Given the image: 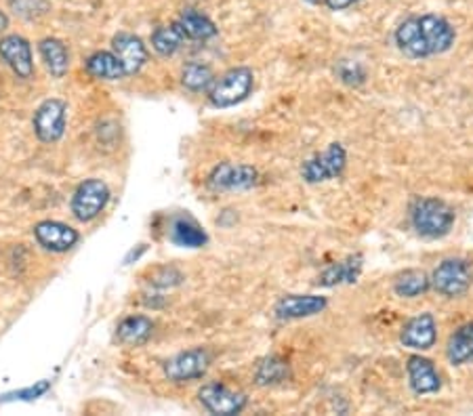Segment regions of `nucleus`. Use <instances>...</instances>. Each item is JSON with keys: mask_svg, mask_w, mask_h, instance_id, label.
Returning <instances> with one entry per match:
<instances>
[{"mask_svg": "<svg viewBox=\"0 0 473 416\" xmlns=\"http://www.w3.org/2000/svg\"><path fill=\"white\" fill-rule=\"evenodd\" d=\"M431 291L444 299H463L473 286V265L463 257L442 259L429 273Z\"/></svg>", "mask_w": 473, "mask_h": 416, "instance_id": "obj_4", "label": "nucleus"}, {"mask_svg": "<svg viewBox=\"0 0 473 416\" xmlns=\"http://www.w3.org/2000/svg\"><path fill=\"white\" fill-rule=\"evenodd\" d=\"M154 322L147 315H128L118 324L116 337L123 345L139 347L152 339Z\"/></svg>", "mask_w": 473, "mask_h": 416, "instance_id": "obj_21", "label": "nucleus"}, {"mask_svg": "<svg viewBox=\"0 0 473 416\" xmlns=\"http://www.w3.org/2000/svg\"><path fill=\"white\" fill-rule=\"evenodd\" d=\"M398 51L408 59H431L448 53L457 43V30L448 19L436 13L412 15L394 32Z\"/></svg>", "mask_w": 473, "mask_h": 416, "instance_id": "obj_1", "label": "nucleus"}, {"mask_svg": "<svg viewBox=\"0 0 473 416\" xmlns=\"http://www.w3.org/2000/svg\"><path fill=\"white\" fill-rule=\"evenodd\" d=\"M9 9L22 19H40L51 11L49 0H6Z\"/></svg>", "mask_w": 473, "mask_h": 416, "instance_id": "obj_29", "label": "nucleus"}, {"mask_svg": "<svg viewBox=\"0 0 473 416\" xmlns=\"http://www.w3.org/2000/svg\"><path fill=\"white\" fill-rule=\"evenodd\" d=\"M213 355L208 349L194 347L187 352H181L175 358L165 362V377L173 382H186L202 379L211 368Z\"/></svg>", "mask_w": 473, "mask_h": 416, "instance_id": "obj_8", "label": "nucleus"}, {"mask_svg": "<svg viewBox=\"0 0 473 416\" xmlns=\"http://www.w3.org/2000/svg\"><path fill=\"white\" fill-rule=\"evenodd\" d=\"M438 343V320L431 312L417 313L400 331V345L412 352H429Z\"/></svg>", "mask_w": 473, "mask_h": 416, "instance_id": "obj_11", "label": "nucleus"}, {"mask_svg": "<svg viewBox=\"0 0 473 416\" xmlns=\"http://www.w3.org/2000/svg\"><path fill=\"white\" fill-rule=\"evenodd\" d=\"M179 28L184 30L187 40H208L217 36V25H215L206 15H202L196 9H186L177 19Z\"/></svg>", "mask_w": 473, "mask_h": 416, "instance_id": "obj_23", "label": "nucleus"}, {"mask_svg": "<svg viewBox=\"0 0 473 416\" xmlns=\"http://www.w3.org/2000/svg\"><path fill=\"white\" fill-rule=\"evenodd\" d=\"M0 57L5 59L6 65H9L19 78H30L34 74L32 49L30 43L24 36L13 35L0 40Z\"/></svg>", "mask_w": 473, "mask_h": 416, "instance_id": "obj_17", "label": "nucleus"}, {"mask_svg": "<svg viewBox=\"0 0 473 416\" xmlns=\"http://www.w3.org/2000/svg\"><path fill=\"white\" fill-rule=\"evenodd\" d=\"M213 83H215V74L211 70V65H206V64L192 62L186 65L184 72H181V84H184L186 89L192 93L208 91Z\"/></svg>", "mask_w": 473, "mask_h": 416, "instance_id": "obj_27", "label": "nucleus"}, {"mask_svg": "<svg viewBox=\"0 0 473 416\" xmlns=\"http://www.w3.org/2000/svg\"><path fill=\"white\" fill-rule=\"evenodd\" d=\"M446 360L455 368L473 364V322H465L450 332L446 341Z\"/></svg>", "mask_w": 473, "mask_h": 416, "instance_id": "obj_18", "label": "nucleus"}, {"mask_svg": "<svg viewBox=\"0 0 473 416\" xmlns=\"http://www.w3.org/2000/svg\"><path fill=\"white\" fill-rule=\"evenodd\" d=\"M394 294L400 299H421L431 291V280L429 273L423 270H404L394 278Z\"/></svg>", "mask_w": 473, "mask_h": 416, "instance_id": "obj_20", "label": "nucleus"}, {"mask_svg": "<svg viewBox=\"0 0 473 416\" xmlns=\"http://www.w3.org/2000/svg\"><path fill=\"white\" fill-rule=\"evenodd\" d=\"M257 183H259V171L245 163H219L206 179V185L213 192H248Z\"/></svg>", "mask_w": 473, "mask_h": 416, "instance_id": "obj_6", "label": "nucleus"}, {"mask_svg": "<svg viewBox=\"0 0 473 416\" xmlns=\"http://www.w3.org/2000/svg\"><path fill=\"white\" fill-rule=\"evenodd\" d=\"M49 387H51L49 381H40V382H36V385H32V387H28V389H22V391H15V393L5 395V398L0 400V401H11V400H25V401H30V400H36V398H40V395H43V393L49 391Z\"/></svg>", "mask_w": 473, "mask_h": 416, "instance_id": "obj_31", "label": "nucleus"}, {"mask_svg": "<svg viewBox=\"0 0 473 416\" xmlns=\"http://www.w3.org/2000/svg\"><path fill=\"white\" fill-rule=\"evenodd\" d=\"M412 230L421 238L440 240L448 236L457 223V211L446 200L436 196H418L408 208Z\"/></svg>", "mask_w": 473, "mask_h": 416, "instance_id": "obj_2", "label": "nucleus"}, {"mask_svg": "<svg viewBox=\"0 0 473 416\" xmlns=\"http://www.w3.org/2000/svg\"><path fill=\"white\" fill-rule=\"evenodd\" d=\"M112 49L114 55L118 57V62L123 64L126 76L137 74L147 64V57H150L147 55V46L144 45V40L135 35H128V32H120L118 36H114Z\"/></svg>", "mask_w": 473, "mask_h": 416, "instance_id": "obj_15", "label": "nucleus"}, {"mask_svg": "<svg viewBox=\"0 0 473 416\" xmlns=\"http://www.w3.org/2000/svg\"><path fill=\"white\" fill-rule=\"evenodd\" d=\"M34 236L38 244L53 253H65L78 243V232L74 227L59 223V221H43L34 227Z\"/></svg>", "mask_w": 473, "mask_h": 416, "instance_id": "obj_16", "label": "nucleus"}, {"mask_svg": "<svg viewBox=\"0 0 473 416\" xmlns=\"http://www.w3.org/2000/svg\"><path fill=\"white\" fill-rule=\"evenodd\" d=\"M407 377L410 391L423 398V395H434L442 389V374L434 362L421 353L410 355L407 360Z\"/></svg>", "mask_w": 473, "mask_h": 416, "instance_id": "obj_13", "label": "nucleus"}, {"mask_svg": "<svg viewBox=\"0 0 473 416\" xmlns=\"http://www.w3.org/2000/svg\"><path fill=\"white\" fill-rule=\"evenodd\" d=\"M86 72H89L93 78H99V80L126 78L123 64H120L118 57L110 51L93 53V55L86 59Z\"/></svg>", "mask_w": 473, "mask_h": 416, "instance_id": "obj_24", "label": "nucleus"}, {"mask_svg": "<svg viewBox=\"0 0 473 416\" xmlns=\"http://www.w3.org/2000/svg\"><path fill=\"white\" fill-rule=\"evenodd\" d=\"M6 25H9V17H6L3 11H0V32H5Z\"/></svg>", "mask_w": 473, "mask_h": 416, "instance_id": "obj_33", "label": "nucleus"}, {"mask_svg": "<svg viewBox=\"0 0 473 416\" xmlns=\"http://www.w3.org/2000/svg\"><path fill=\"white\" fill-rule=\"evenodd\" d=\"M293 377V368H290L288 360L280 358V355H266L257 362L253 381L257 387H276L284 385Z\"/></svg>", "mask_w": 473, "mask_h": 416, "instance_id": "obj_19", "label": "nucleus"}, {"mask_svg": "<svg viewBox=\"0 0 473 416\" xmlns=\"http://www.w3.org/2000/svg\"><path fill=\"white\" fill-rule=\"evenodd\" d=\"M67 105L62 99H46L34 114V133L43 144H55L64 137Z\"/></svg>", "mask_w": 473, "mask_h": 416, "instance_id": "obj_12", "label": "nucleus"}, {"mask_svg": "<svg viewBox=\"0 0 473 416\" xmlns=\"http://www.w3.org/2000/svg\"><path fill=\"white\" fill-rule=\"evenodd\" d=\"M364 270V257L360 253L349 254V257L335 261L328 267H324L320 276L316 278V286L320 288H335V286H346L356 284L357 278L362 276Z\"/></svg>", "mask_w": 473, "mask_h": 416, "instance_id": "obj_14", "label": "nucleus"}, {"mask_svg": "<svg viewBox=\"0 0 473 416\" xmlns=\"http://www.w3.org/2000/svg\"><path fill=\"white\" fill-rule=\"evenodd\" d=\"M38 51L45 59L46 68H49V72L55 78H62L67 72V68H70V55H67V49L62 40H57V38L40 40Z\"/></svg>", "mask_w": 473, "mask_h": 416, "instance_id": "obj_25", "label": "nucleus"}, {"mask_svg": "<svg viewBox=\"0 0 473 416\" xmlns=\"http://www.w3.org/2000/svg\"><path fill=\"white\" fill-rule=\"evenodd\" d=\"M168 236L175 246L181 248H202L208 243L206 232L192 217H184V214L173 221Z\"/></svg>", "mask_w": 473, "mask_h": 416, "instance_id": "obj_22", "label": "nucleus"}, {"mask_svg": "<svg viewBox=\"0 0 473 416\" xmlns=\"http://www.w3.org/2000/svg\"><path fill=\"white\" fill-rule=\"evenodd\" d=\"M255 89V74L251 68L238 65V68H229L223 72L219 78L208 89V102L217 110H227V107L240 105L251 97Z\"/></svg>", "mask_w": 473, "mask_h": 416, "instance_id": "obj_3", "label": "nucleus"}, {"mask_svg": "<svg viewBox=\"0 0 473 416\" xmlns=\"http://www.w3.org/2000/svg\"><path fill=\"white\" fill-rule=\"evenodd\" d=\"M335 76L346 86L357 89V86L367 83L368 72L364 68L362 62H356V59H339V62L335 64Z\"/></svg>", "mask_w": 473, "mask_h": 416, "instance_id": "obj_28", "label": "nucleus"}, {"mask_svg": "<svg viewBox=\"0 0 473 416\" xmlns=\"http://www.w3.org/2000/svg\"><path fill=\"white\" fill-rule=\"evenodd\" d=\"M347 169V150L339 141L328 144L320 154L301 164V179L309 185H320L339 179Z\"/></svg>", "mask_w": 473, "mask_h": 416, "instance_id": "obj_5", "label": "nucleus"}, {"mask_svg": "<svg viewBox=\"0 0 473 416\" xmlns=\"http://www.w3.org/2000/svg\"><path fill=\"white\" fill-rule=\"evenodd\" d=\"M328 299L322 294H284L274 305V318L280 322H297L316 318L327 312Z\"/></svg>", "mask_w": 473, "mask_h": 416, "instance_id": "obj_10", "label": "nucleus"}, {"mask_svg": "<svg viewBox=\"0 0 473 416\" xmlns=\"http://www.w3.org/2000/svg\"><path fill=\"white\" fill-rule=\"evenodd\" d=\"M357 3H362V0H324V6L328 11H346Z\"/></svg>", "mask_w": 473, "mask_h": 416, "instance_id": "obj_32", "label": "nucleus"}, {"mask_svg": "<svg viewBox=\"0 0 473 416\" xmlns=\"http://www.w3.org/2000/svg\"><path fill=\"white\" fill-rule=\"evenodd\" d=\"M186 40L187 38L184 35V30L179 28L177 22L171 25H160V28L154 30L152 35V49L162 57H171L186 45Z\"/></svg>", "mask_w": 473, "mask_h": 416, "instance_id": "obj_26", "label": "nucleus"}, {"mask_svg": "<svg viewBox=\"0 0 473 416\" xmlns=\"http://www.w3.org/2000/svg\"><path fill=\"white\" fill-rule=\"evenodd\" d=\"M110 203V187L101 179H86L78 185L72 198V213L74 217L83 223L97 219L104 208Z\"/></svg>", "mask_w": 473, "mask_h": 416, "instance_id": "obj_7", "label": "nucleus"}, {"mask_svg": "<svg viewBox=\"0 0 473 416\" xmlns=\"http://www.w3.org/2000/svg\"><path fill=\"white\" fill-rule=\"evenodd\" d=\"M181 282H184V273H181L177 267L162 265L150 273V284L154 288H175L179 286Z\"/></svg>", "mask_w": 473, "mask_h": 416, "instance_id": "obj_30", "label": "nucleus"}, {"mask_svg": "<svg viewBox=\"0 0 473 416\" xmlns=\"http://www.w3.org/2000/svg\"><path fill=\"white\" fill-rule=\"evenodd\" d=\"M198 400L205 411L211 414L232 416L240 414L248 404V398L242 391L223 385V382H206L198 391Z\"/></svg>", "mask_w": 473, "mask_h": 416, "instance_id": "obj_9", "label": "nucleus"}]
</instances>
